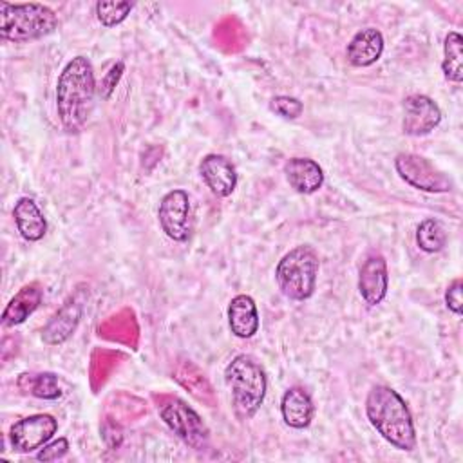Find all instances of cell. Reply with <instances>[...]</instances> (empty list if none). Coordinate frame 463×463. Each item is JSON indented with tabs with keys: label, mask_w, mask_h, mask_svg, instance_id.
<instances>
[{
	"label": "cell",
	"mask_w": 463,
	"mask_h": 463,
	"mask_svg": "<svg viewBox=\"0 0 463 463\" xmlns=\"http://www.w3.org/2000/svg\"><path fill=\"white\" fill-rule=\"evenodd\" d=\"M96 94L94 69L89 58L76 56L61 71L56 85V110L67 132H78L90 116Z\"/></svg>",
	"instance_id": "1"
},
{
	"label": "cell",
	"mask_w": 463,
	"mask_h": 463,
	"mask_svg": "<svg viewBox=\"0 0 463 463\" xmlns=\"http://www.w3.org/2000/svg\"><path fill=\"white\" fill-rule=\"evenodd\" d=\"M365 414L378 434L398 450H412L416 430L405 400L387 385L371 387L365 398Z\"/></svg>",
	"instance_id": "2"
},
{
	"label": "cell",
	"mask_w": 463,
	"mask_h": 463,
	"mask_svg": "<svg viewBox=\"0 0 463 463\" xmlns=\"http://www.w3.org/2000/svg\"><path fill=\"white\" fill-rule=\"evenodd\" d=\"M224 380L232 392V405L241 420H250L264 402L266 374L248 354H237L224 369Z\"/></svg>",
	"instance_id": "3"
},
{
	"label": "cell",
	"mask_w": 463,
	"mask_h": 463,
	"mask_svg": "<svg viewBox=\"0 0 463 463\" xmlns=\"http://www.w3.org/2000/svg\"><path fill=\"white\" fill-rule=\"evenodd\" d=\"M56 27V13L43 4L0 2V36L7 42L38 40Z\"/></svg>",
	"instance_id": "4"
},
{
	"label": "cell",
	"mask_w": 463,
	"mask_h": 463,
	"mask_svg": "<svg viewBox=\"0 0 463 463\" xmlns=\"http://www.w3.org/2000/svg\"><path fill=\"white\" fill-rule=\"evenodd\" d=\"M318 266V255L309 244L289 250L275 268V279L282 295L291 300L309 298L315 293Z\"/></svg>",
	"instance_id": "5"
},
{
	"label": "cell",
	"mask_w": 463,
	"mask_h": 463,
	"mask_svg": "<svg viewBox=\"0 0 463 463\" xmlns=\"http://www.w3.org/2000/svg\"><path fill=\"white\" fill-rule=\"evenodd\" d=\"M157 411L163 421L174 430L177 438H181L188 447L195 450H203L208 445V427L201 420V416L188 407L183 400L175 396H159Z\"/></svg>",
	"instance_id": "6"
},
{
	"label": "cell",
	"mask_w": 463,
	"mask_h": 463,
	"mask_svg": "<svg viewBox=\"0 0 463 463\" xmlns=\"http://www.w3.org/2000/svg\"><path fill=\"white\" fill-rule=\"evenodd\" d=\"M394 168L398 175L412 188L432 192V194L449 192L452 188V181L449 179V175H445L429 159L418 154H412V152L398 154L394 159Z\"/></svg>",
	"instance_id": "7"
},
{
	"label": "cell",
	"mask_w": 463,
	"mask_h": 463,
	"mask_svg": "<svg viewBox=\"0 0 463 463\" xmlns=\"http://www.w3.org/2000/svg\"><path fill=\"white\" fill-rule=\"evenodd\" d=\"M58 430V421L51 414H33L18 420L9 429V441L16 452L42 449Z\"/></svg>",
	"instance_id": "8"
},
{
	"label": "cell",
	"mask_w": 463,
	"mask_h": 463,
	"mask_svg": "<svg viewBox=\"0 0 463 463\" xmlns=\"http://www.w3.org/2000/svg\"><path fill=\"white\" fill-rule=\"evenodd\" d=\"M161 230L174 241L183 242L190 235V197L184 190H170L157 210Z\"/></svg>",
	"instance_id": "9"
},
{
	"label": "cell",
	"mask_w": 463,
	"mask_h": 463,
	"mask_svg": "<svg viewBox=\"0 0 463 463\" xmlns=\"http://www.w3.org/2000/svg\"><path fill=\"white\" fill-rule=\"evenodd\" d=\"M85 297H87L85 289L74 291L61 304V307L49 318V322L42 329V340L47 345H58V344H63L65 340L71 338V335L76 331V327L80 324Z\"/></svg>",
	"instance_id": "10"
},
{
	"label": "cell",
	"mask_w": 463,
	"mask_h": 463,
	"mask_svg": "<svg viewBox=\"0 0 463 463\" xmlns=\"http://www.w3.org/2000/svg\"><path fill=\"white\" fill-rule=\"evenodd\" d=\"M441 121V110L434 99L425 94H411L403 99V132L409 136H425Z\"/></svg>",
	"instance_id": "11"
},
{
	"label": "cell",
	"mask_w": 463,
	"mask_h": 463,
	"mask_svg": "<svg viewBox=\"0 0 463 463\" xmlns=\"http://www.w3.org/2000/svg\"><path fill=\"white\" fill-rule=\"evenodd\" d=\"M389 289V275H387V262L382 255L373 253L369 255L358 273V291L365 304L376 306L380 304Z\"/></svg>",
	"instance_id": "12"
},
{
	"label": "cell",
	"mask_w": 463,
	"mask_h": 463,
	"mask_svg": "<svg viewBox=\"0 0 463 463\" xmlns=\"http://www.w3.org/2000/svg\"><path fill=\"white\" fill-rule=\"evenodd\" d=\"M199 174L210 192L217 197H228L237 186L235 166L221 154L204 156L199 165Z\"/></svg>",
	"instance_id": "13"
},
{
	"label": "cell",
	"mask_w": 463,
	"mask_h": 463,
	"mask_svg": "<svg viewBox=\"0 0 463 463\" xmlns=\"http://www.w3.org/2000/svg\"><path fill=\"white\" fill-rule=\"evenodd\" d=\"M383 52V36L374 27L358 31L347 43V61L354 67H369L380 60Z\"/></svg>",
	"instance_id": "14"
},
{
	"label": "cell",
	"mask_w": 463,
	"mask_h": 463,
	"mask_svg": "<svg viewBox=\"0 0 463 463\" xmlns=\"http://www.w3.org/2000/svg\"><path fill=\"white\" fill-rule=\"evenodd\" d=\"M289 186L298 194H315L324 183L322 166L309 157H291L284 165Z\"/></svg>",
	"instance_id": "15"
},
{
	"label": "cell",
	"mask_w": 463,
	"mask_h": 463,
	"mask_svg": "<svg viewBox=\"0 0 463 463\" xmlns=\"http://www.w3.org/2000/svg\"><path fill=\"white\" fill-rule=\"evenodd\" d=\"M282 420L291 429H306L315 414L311 396L302 387H289L280 400Z\"/></svg>",
	"instance_id": "16"
},
{
	"label": "cell",
	"mask_w": 463,
	"mask_h": 463,
	"mask_svg": "<svg viewBox=\"0 0 463 463\" xmlns=\"http://www.w3.org/2000/svg\"><path fill=\"white\" fill-rule=\"evenodd\" d=\"M228 324L237 338H251L259 329V313L250 295H237L228 306Z\"/></svg>",
	"instance_id": "17"
},
{
	"label": "cell",
	"mask_w": 463,
	"mask_h": 463,
	"mask_svg": "<svg viewBox=\"0 0 463 463\" xmlns=\"http://www.w3.org/2000/svg\"><path fill=\"white\" fill-rule=\"evenodd\" d=\"M42 297H43V289L36 282L20 288L18 293L7 302L2 313V324L5 327H14L25 322V318H29V315L40 306Z\"/></svg>",
	"instance_id": "18"
},
{
	"label": "cell",
	"mask_w": 463,
	"mask_h": 463,
	"mask_svg": "<svg viewBox=\"0 0 463 463\" xmlns=\"http://www.w3.org/2000/svg\"><path fill=\"white\" fill-rule=\"evenodd\" d=\"M13 217L20 235L25 241H40L47 232V221L31 197H22L16 201L13 208Z\"/></svg>",
	"instance_id": "19"
},
{
	"label": "cell",
	"mask_w": 463,
	"mask_h": 463,
	"mask_svg": "<svg viewBox=\"0 0 463 463\" xmlns=\"http://www.w3.org/2000/svg\"><path fill=\"white\" fill-rule=\"evenodd\" d=\"M174 378L190 391L192 396H195L199 402L206 403L208 407H212L215 403V396H213V389L210 385V382L206 380V376L197 369V365H194L190 360H183L177 364Z\"/></svg>",
	"instance_id": "20"
},
{
	"label": "cell",
	"mask_w": 463,
	"mask_h": 463,
	"mask_svg": "<svg viewBox=\"0 0 463 463\" xmlns=\"http://www.w3.org/2000/svg\"><path fill=\"white\" fill-rule=\"evenodd\" d=\"M16 385L42 400H58L61 396L58 376L52 373H24L18 376Z\"/></svg>",
	"instance_id": "21"
},
{
	"label": "cell",
	"mask_w": 463,
	"mask_h": 463,
	"mask_svg": "<svg viewBox=\"0 0 463 463\" xmlns=\"http://www.w3.org/2000/svg\"><path fill=\"white\" fill-rule=\"evenodd\" d=\"M461 49H463L461 34L456 31H450L445 36V43H443L441 69H443V76L454 83H461L463 80V51Z\"/></svg>",
	"instance_id": "22"
},
{
	"label": "cell",
	"mask_w": 463,
	"mask_h": 463,
	"mask_svg": "<svg viewBox=\"0 0 463 463\" xmlns=\"http://www.w3.org/2000/svg\"><path fill=\"white\" fill-rule=\"evenodd\" d=\"M416 244L425 253H436L447 244V232L438 219H425L416 228Z\"/></svg>",
	"instance_id": "23"
},
{
	"label": "cell",
	"mask_w": 463,
	"mask_h": 463,
	"mask_svg": "<svg viewBox=\"0 0 463 463\" xmlns=\"http://www.w3.org/2000/svg\"><path fill=\"white\" fill-rule=\"evenodd\" d=\"M134 4L130 2H116V0H107V2H98L96 4V16L105 27H114L121 24L132 11Z\"/></svg>",
	"instance_id": "24"
},
{
	"label": "cell",
	"mask_w": 463,
	"mask_h": 463,
	"mask_svg": "<svg viewBox=\"0 0 463 463\" xmlns=\"http://www.w3.org/2000/svg\"><path fill=\"white\" fill-rule=\"evenodd\" d=\"M269 109L282 116L284 119H295L302 114V101L293 98V96H275L271 101H269Z\"/></svg>",
	"instance_id": "25"
},
{
	"label": "cell",
	"mask_w": 463,
	"mask_h": 463,
	"mask_svg": "<svg viewBox=\"0 0 463 463\" xmlns=\"http://www.w3.org/2000/svg\"><path fill=\"white\" fill-rule=\"evenodd\" d=\"M69 450V441L65 438H58L51 443H45L38 454H36V459L40 461H56V459H61Z\"/></svg>",
	"instance_id": "26"
},
{
	"label": "cell",
	"mask_w": 463,
	"mask_h": 463,
	"mask_svg": "<svg viewBox=\"0 0 463 463\" xmlns=\"http://www.w3.org/2000/svg\"><path fill=\"white\" fill-rule=\"evenodd\" d=\"M123 71H125V63H123V61H116V63L109 69V72L103 76V80H101V83H99V96H101L103 99H109V98H110L114 87L118 85V81H119V78H121V74H123Z\"/></svg>",
	"instance_id": "27"
},
{
	"label": "cell",
	"mask_w": 463,
	"mask_h": 463,
	"mask_svg": "<svg viewBox=\"0 0 463 463\" xmlns=\"http://www.w3.org/2000/svg\"><path fill=\"white\" fill-rule=\"evenodd\" d=\"M461 289H463L461 279H454V280L449 284L447 291H445V304H447V307H449L452 313H456V315H461V311H463Z\"/></svg>",
	"instance_id": "28"
},
{
	"label": "cell",
	"mask_w": 463,
	"mask_h": 463,
	"mask_svg": "<svg viewBox=\"0 0 463 463\" xmlns=\"http://www.w3.org/2000/svg\"><path fill=\"white\" fill-rule=\"evenodd\" d=\"M101 436H103L105 443L110 449H118L121 445V439H123L121 429H119V425L114 420H105L103 429H101Z\"/></svg>",
	"instance_id": "29"
}]
</instances>
